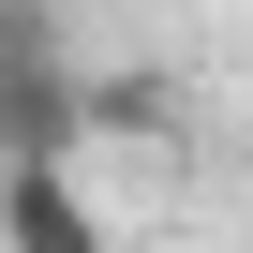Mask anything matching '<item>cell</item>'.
Instances as JSON below:
<instances>
[{
    "label": "cell",
    "instance_id": "cell-1",
    "mask_svg": "<svg viewBox=\"0 0 253 253\" xmlns=\"http://www.w3.org/2000/svg\"><path fill=\"white\" fill-rule=\"evenodd\" d=\"M0 238H45V253H89L104 209L75 194V164H0Z\"/></svg>",
    "mask_w": 253,
    "mask_h": 253
},
{
    "label": "cell",
    "instance_id": "cell-2",
    "mask_svg": "<svg viewBox=\"0 0 253 253\" xmlns=\"http://www.w3.org/2000/svg\"><path fill=\"white\" fill-rule=\"evenodd\" d=\"M89 134H179V89L164 75H89Z\"/></svg>",
    "mask_w": 253,
    "mask_h": 253
}]
</instances>
